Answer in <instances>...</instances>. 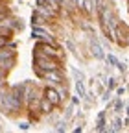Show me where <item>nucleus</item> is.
Segmentation results:
<instances>
[{
    "label": "nucleus",
    "mask_w": 129,
    "mask_h": 133,
    "mask_svg": "<svg viewBox=\"0 0 129 133\" xmlns=\"http://www.w3.org/2000/svg\"><path fill=\"white\" fill-rule=\"evenodd\" d=\"M6 76H8V72L2 69V66H0V78H6Z\"/></svg>",
    "instance_id": "obj_21"
},
{
    "label": "nucleus",
    "mask_w": 129,
    "mask_h": 133,
    "mask_svg": "<svg viewBox=\"0 0 129 133\" xmlns=\"http://www.w3.org/2000/svg\"><path fill=\"white\" fill-rule=\"evenodd\" d=\"M42 94H44L48 100H50L54 105H61V102L64 100V98L61 96V92H59V89H57V87H44Z\"/></svg>",
    "instance_id": "obj_5"
},
{
    "label": "nucleus",
    "mask_w": 129,
    "mask_h": 133,
    "mask_svg": "<svg viewBox=\"0 0 129 133\" xmlns=\"http://www.w3.org/2000/svg\"><path fill=\"white\" fill-rule=\"evenodd\" d=\"M50 56V57H57V59H63V52L59 48L54 46V43H48V41H39L33 48V56Z\"/></svg>",
    "instance_id": "obj_3"
},
{
    "label": "nucleus",
    "mask_w": 129,
    "mask_h": 133,
    "mask_svg": "<svg viewBox=\"0 0 129 133\" xmlns=\"http://www.w3.org/2000/svg\"><path fill=\"white\" fill-rule=\"evenodd\" d=\"M31 37L37 39V41H48V43H54V35L50 31H46L41 26H33L31 28Z\"/></svg>",
    "instance_id": "obj_6"
},
{
    "label": "nucleus",
    "mask_w": 129,
    "mask_h": 133,
    "mask_svg": "<svg viewBox=\"0 0 129 133\" xmlns=\"http://www.w3.org/2000/svg\"><path fill=\"white\" fill-rule=\"evenodd\" d=\"M114 85H116V83H114V79L111 78V79H109V89H114Z\"/></svg>",
    "instance_id": "obj_20"
},
{
    "label": "nucleus",
    "mask_w": 129,
    "mask_h": 133,
    "mask_svg": "<svg viewBox=\"0 0 129 133\" xmlns=\"http://www.w3.org/2000/svg\"><path fill=\"white\" fill-rule=\"evenodd\" d=\"M122 107H124V104H122V102H116V111H120Z\"/></svg>",
    "instance_id": "obj_23"
},
{
    "label": "nucleus",
    "mask_w": 129,
    "mask_h": 133,
    "mask_svg": "<svg viewBox=\"0 0 129 133\" xmlns=\"http://www.w3.org/2000/svg\"><path fill=\"white\" fill-rule=\"evenodd\" d=\"M8 91H9V87L6 85V83H4V85H2V87H0V102H2V100L6 98V94H8Z\"/></svg>",
    "instance_id": "obj_15"
},
{
    "label": "nucleus",
    "mask_w": 129,
    "mask_h": 133,
    "mask_svg": "<svg viewBox=\"0 0 129 133\" xmlns=\"http://www.w3.org/2000/svg\"><path fill=\"white\" fill-rule=\"evenodd\" d=\"M0 2H4V0H0Z\"/></svg>",
    "instance_id": "obj_27"
},
{
    "label": "nucleus",
    "mask_w": 129,
    "mask_h": 133,
    "mask_svg": "<svg viewBox=\"0 0 129 133\" xmlns=\"http://www.w3.org/2000/svg\"><path fill=\"white\" fill-rule=\"evenodd\" d=\"M15 50H17V44L11 43L4 48H0V61H4V59H9V57H15Z\"/></svg>",
    "instance_id": "obj_9"
},
{
    "label": "nucleus",
    "mask_w": 129,
    "mask_h": 133,
    "mask_svg": "<svg viewBox=\"0 0 129 133\" xmlns=\"http://www.w3.org/2000/svg\"><path fill=\"white\" fill-rule=\"evenodd\" d=\"M30 126H31L30 122H20V124H19V128H20L22 131H28V129H30Z\"/></svg>",
    "instance_id": "obj_19"
},
{
    "label": "nucleus",
    "mask_w": 129,
    "mask_h": 133,
    "mask_svg": "<svg viewBox=\"0 0 129 133\" xmlns=\"http://www.w3.org/2000/svg\"><path fill=\"white\" fill-rule=\"evenodd\" d=\"M105 59H107V63H109V65H112V66H116V65H118V59H116L114 56H112V54L105 56Z\"/></svg>",
    "instance_id": "obj_14"
},
{
    "label": "nucleus",
    "mask_w": 129,
    "mask_h": 133,
    "mask_svg": "<svg viewBox=\"0 0 129 133\" xmlns=\"http://www.w3.org/2000/svg\"><path fill=\"white\" fill-rule=\"evenodd\" d=\"M22 107H24V100H22V96H20L17 91H13V89L9 87L6 98L0 102V111L6 113V115H13V113L22 111Z\"/></svg>",
    "instance_id": "obj_1"
},
{
    "label": "nucleus",
    "mask_w": 129,
    "mask_h": 133,
    "mask_svg": "<svg viewBox=\"0 0 129 133\" xmlns=\"http://www.w3.org/2000/svg\"><path fill=\"white\" fill-rule=\"evenodd\" d=\"M4 83H6V78H0V87H2Z\"/></svg>",
    "instance_id": "obj_25"
},
{
    "label": "nucleus",
    "mask_w": 129,
    "mask_h": 133,
    "mask_svg": "<svg viewBox=\"0 0 129 133\" xmlns=\"http://www.w3.org/2000/svg\"><path fill=\"white\" fill-rule=\"evenodd\" d=\"M44 81H50V83H55V85H61L64 83V74L61 69H55V70H44V72H37Z\"/></svg>",
    "instance_id": "obj_4"
},
{
    "label": "nucleus",
    "mask_w": 129,
    "mask_h": 133,
    "mask_svg": "<svg viewBox=\"0 0 129 133\" xmlns=\"http://www.w3.org/2000/svg\"><path fill=\"white\" fill-rule=\"evenodd\" d=\"M9 44V37H4V35H0V48H4Z\"/></svg>",
    "instance_id": "obj_17"
},
{
    "label": "nucleus",
    "mask_w": 129,
    "mask_h": 133,
    "mask_svg": "<svg viewBox=\"0 0 129 133\" xmlns=\"http://www.w3.org/2000/svg\"><path fill=\"white\" fill-rule=\"evenodd\" d=\"M125 44L129 46V31H127V37H125Z\"/></svg>",
    "instance_id": "obj_26"
},
{
    "label": "nucleus",
    "mask_w": 129,
    "mask_h": 133,
    "mask_svg": "<svg viewBox=\"0 0 129 133\" xmlns=\"http://www.w3.org/2000/svg\"><path fill=\"white\" fill-rule=\"evenodd\" d=\"M76 91H77V94L81 96V98H85V96H87V89H85L83 79H77V81H76Z\"/></svg>",
    "instance_id": "obj_12"
},
{
    "label": "nucleus",
    "mask_w": 129,
    "mask_h": 133,
    "mask_svg": "<svg viewBox=\"0 0 129 133\" xmlns=\"http://www.w3.org/2000/svg\"><path fill=\"white\" fill-rule=\"evenodd\" d=\"M44 4H48L46 0H37V6H44Z\"/></svg>",
    "instance_id": "obj_24"
},
{
    "label": "nucleus",
    "mask_w": 129,
    "mask_h": 133,
    "mask_svg": "<svg viewBox=\"0 0 129 133\" xmlns=\"http://www.w3.org/2000/svg\"><path fill=\"white\" fill-rule=\"evenodd\" d=\"M124 92H125V89H122V87H120V89H118V91H116V94H118V96H122V94H124Z\"/></svg>",
    "instance_id": "obj_22"
},
{
    "label": "nucleus",
    "mask_w": 129,
    "mask_h": 133,
    "mask_svg": "<svg viewBox=\"0 0 129 133\" xmlns=\"http://www.w3.org/2000/svg\"><path fill=\"white\" fill-rule=\"evenodd\" d=\"M46 2H48V6H52L55 11L61 9V0H46Z\"/></svg>",
    "instance_id": "obj_13"
},
{
    "label": "nucleus",
    "mask_w": 129,
    "mask_h": 133,
    "mask_svg": "<svg viewBox=\"0 0 129 133\" xmlns=\"http://www.w3.org/2000/svg\"><path fill=\"white\" fill-rule=\"evenodd\" d=\"M37 11L44 17L46 21H54L55 17H57V13H59V11H55L52 6H48V4H44V6H37Z\"/></svg>",
    "instance_id": "obj_7"
},
{
    "label": "nucleus",
    "mask_w": 129,
    "mask_h": 133,
    "mask_svg": "<svg viewBox=\"0 0 129 133\" xmlns=\"http://www.w3.org/2000/svg\"><path fill=\"white\" fill-rule=\"evenodd\" d=\"M33 69L35 72H44V70H55V69H63V63L57 57H50V56H33Z\"/></svg>",
    "instance_id": "obj_2"
},
{
    "label": "nucleus",
    "mask_w": 129,
    "mask_h": 133,
    "mask_svg": "<svg viewBox=\"0 0 129 133\" xmlns=\"http://www.w3.org/2000/svg\"><path fill=\"white\" fill-rule=\"evenodd\" d=\"M112 126H114V128H112L111 131H120V129H122V120H120V118H116Z\"/></svg>",
    "instance_id": "obj_16"
},
{
    "label": "nucleus",
    "mask_w": 129,
    "mask_h": 133,
    "mask_svg": "<svg viewBox=\"0 0 129 133\" xmlns=\"http://www.w3.org/2000/svg\"><path fill=\"white\" fill-rule=\"evenodd\" d=\"M8 17H9V13H8L6 9H0V24H2V22L8 19Z\"/></svg>",
    "instance_id": "obj_18"
},
{
    "label": "nucleus",
    "mask_w": 129,
    "mask_h": 133,
    "mask_svg": "<svg viewBox=\"0 0 129 133\" xmlns=\"http://www.w3.org/2000/svg\"><path fill=\"white\" fill-rule=\"evenodd\" d=\"M90 50H92V56H94V57H98V59H105V52H103V48L100 46V43H98V41H92Z\"/></svg>",
    "instance_id": "obj_10"
},
{
    "label": "nucleus",
    "mask_w": 129,
    "mask_h": 133,
    "mask_svg": "<svg viewBox=\"0 0 129 133\" xmlns=\"http://www.w3.org/2000/svg\"><path fill=\"white\" fill-rule=\"evenodd\" d=\"M54 107H55V105H54L50 100H48V98L42 94V96H41V100H39V107H37V111H39V113L48 115V113H52V111H54Z\"/></svg>",
    "instance_id": "obj_8"
},
{
    "label": "nucleus",
    "mask_w": 129,
    "mask_h": 133,
    "mask_svg": "<svg viewBox=\"0 0 129 133\" xmlns=\"http://www.w3.org/2000/svg\"><path fill=\"white\" fill-rule=\"evenodd\" d=\"M0 66L6 70V72H9L13 66H15V57H9V59H4V61H0Z\"/></svg>",
    "instance_id": "obj_11"
}]
</instances>
